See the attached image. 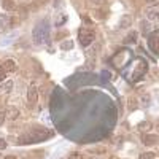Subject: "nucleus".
<instances>
[{"mask_svg": "<svg viewBox=\"0 0 159 159\" xmlns=\"http://www.w3.org/2000/svg\"><path fill=\"white\" fill-rule=\"evenodd\" d=\"M49 35H51V27H49V21L45 19L40 24H37L34 30H32V38L35 45H43L49 43Z\"/></svg>", "mask_w": 159, "mask_h": 159, "instance_id": "1", "label": "nucleus"}, {"mask_svg": "<svg viewBox=\"0 0 159 159\" xmlns=\"http://www.w3.org/2000/svg\"><path fill=\"white\" fill-rule=\"evenodd\" d=\"M94 38H96L94 32L89 30V29L81 27V29L78 30V42L81 43V46H83V48H88L92 42H94Z\"/></svg>", "mask_w": 159, "mask_h": 159, "instance_id": "2", "label": "nucleus"}, {"mask_svg": "<svg viewBox=\"0 0 159 159\" xmlns=\"http://www.w3.org/2000/svg\"><path fill=\"white\" fill-rule=\"evenodd\" d=\"M16 18H11L8 15H0V34L7 32L10 27H13L15 24H18V21H15Z\"/></svg>", "mask_w": 159, "mask_h": 159, "instance_id": "3", "label": "nucleus"}, {"mask_svg": "<svg viewBox=\"0 0 159 159\" xmlns=\"http://www.w3.org/2000/svg\"><path fill=\"white\" fill-rule=\"evenodd\" d=\"M37 100H38V89L35 86H30L29 91H27V102L30 105H35Z\"/></svg>", "mask_w": 159, "mask_h": 159, "instance_id": "4", "label": "nucleus"}, {"mask_svg": "<svg viewBox=\"0 0 159 159\" xmlns=\"http://www.w3.org/2000/svg\"><path fill=\"white\" fill-rule=\"evenodd\" d=\"M157 140H159V137L156 134H143V137H142L143 145H147V147H151V145L157 143Z\"/></svg>", "mask_w": 159, "mask_h": 159, "instance_id": "5", "label": "nucleus"}, {"mask_svg": "<svg viewBox=\"0 0 159 159\" xmlns=\"http://www.w3.org/2000/svg\"><path fill=\"white\" fill-rule=\"evenodd\" d=\"M11 89H13V81L11 80H7V81L0 83V96L8 94V92H11Z\"/></svg>", "mask_w": 159, "mask_h": 159, "instance_id": "6", "label": "nucleus"}, {"mask_svg": "<svg viewBox=\"0 0 159 159\" xmlns=\"http://www.w3.org/2000/svg\"><path fill=\"white\" fill-rule=\"evenodd\" d=\"M150 48L153 51L159 52V32H156V34H153L150 37Z\"/></svg>", "mask_w": 159, "mask_h": 159, "instance_id": "7", "label": "nucleus"}, {"mask_svg": "<svg viewBox=\"0 0 159 159\" xmlns=\"http://www.w3.org/2000/svg\"><path fill=\"white\" fill-rule=\"evenodd\" d=\"M130 24H132V18L129 15H124L121 18V21H119V27H121V29H127Z\"/></svg>", "mask_w": 159, "mask_h": 159, "instance_id": "8", "label": "nucleus"}, {"mask_svg": "<svg viewBox=\"0 0 159 159\" xmlns=\"http://www.w3.org/2000/svg\"><path fill=\"white\" fill-rule=\"evenodd\" d=\"M2 67L5 69V72H15V70L18 69V65H16L15 62H13V61H5Z\"/></svg>", "mask_w": 159, "mask_h": 159, "instance_id": "9", "label": "nucleus"}, {"mask_svg": "<svg viewBox=\"0 0 159 159\" xmlns=\"http://www.w3.org/2000/svg\"><path fill=\"white\" fill-rule=\"evenodd\" d=\"M139 129L143 132V134H148V130L151 129V123H148V121H145V123H142V124H139Z\"/></svg>", "mask_w": 159, "mask_h": 159, "instance_id": "10", "label": "nucleus"}, {"mask_svg": "<svg viewBox=\"0 0 159 159\" xmlns=\"http://www.w3.org/2000/svg\"><path fill=\"white\" fill-rule=\"evenodd\" d=\"M2 5H3V8H5L7 11H11V10H15V3H13L11 0H3V2H2Z\"/></svg>", "mask_w": 159, "mask_h": 159, "instance_id": "11", "label": "nucleus"}, {"mask_svg": "<svg viewBox=\"0 0 159 159\" xmlns=\"http://www.w3.org/2000/svg\"><path fill=\"white\" fill-rule=\"evenodd\" d=\"M72 48H73V42H72V40H67V42H62V43H61V49H64V51H65V49L69 51V49H72Z\"/></svg>", "mask_w": 159, "mask_h": 159, "instance_id": "12", "label": "nucleus"}, {"mask_svg": "<svg viewBox=\"0 0 159 159\" xmlns=\"http://www.w3.org/2000/svg\"><path fill=\"white\" fill-rule=\"evenodd\" d=\"M64 22H67V15H59V18H57V21H54V25H62Z\"/></svg>", "mask_w": 159, "mask_h": 159, "instance_id": "13", "label": "nucleus"}, {"mask_svg": "<svg viewBox=\"0 0 159 159\" xmlns=\"http://www.w3.org/2000/svg\"><path fill=\"white\" fill-rule=\"evenodd\" d=\"M139 159H154V153H151V151L142 153V154L139 156Z\"/></svg>", "mask_w": 159, "mask_h": 159, "instance_id": "14", "label": "nucleus"}, {"mask_svg": "<svg viewBox=\"0 0 159 159\" xmlns=\"http://www.w3.org/2000/svg\"><path fill=\"white\" fill-rule=\"evenodd\" d=\"M7 119V108H0V126L5 123Z\"/></svg>", "mask_w": 159, "mask_h": 159, "instance_id": "15", "label": "nucleus"}, {"mask_svg": "<svg viewBox=\"0 0 159 159\" xmlns=\"http://www.w3.org/2000/svg\"><path fill=\"white\" fill-rule=\"evenodd\" d=\"M135 108H137V100L129 99V110H135Z\"/></svg>", "mask_w": 159, "mask_h": 159, "instance_id": "16", "label": "nucleus"}, {"mask_svg": "<svg viewBox=\"0 0 159 159\" xmlns=\"http://www.w3.org/2000/svg\"><path fill=\"white\" fill-rule=\"evenodd\" d=\"M69 159H83V154L78 153V151H75V153H72V154L69 156Z\"/></svg>", "mask_w": 159, "mask_h": 159, "instance_id": "17", "label": "nucleus"}, {"mask_svg": "<svg viewBox=\"0 0 159 159\" xmlns=\"http://www.w3.org/2000/svg\"><path fill=\"white\" fill-rule=\"evenodd\" d=\"M5 76H7V72H5V69L3 67H0V83L5 80Z\"/></svg>", "mask_w": 159, "mask_h": 159, "instance_id": "18", "label": "nucleus"}, {"mask_svg": "<svg viewBox=\"0 0 159 159\" xmlns=\"http://www.w3.org/2000/svg\"><path fill=\"white\" fill-rule=\"evenodd\" d=\"M92 3H96V5H105L107 3V0H91Z\"/></svg>", "mask_w": 159, "mask_h": 159, "instance_id": "19", "label": "nucleus"}, {"mask_svg": "<svg viewBox=\"0 0 159 159\" xmlns=\"http://www.w3.org/2000/svg\"><path fill=\"white\" fill-rule=\"evenodd\" d=\"M7 148V142L3 139H0V150H5Z\"/></svg>", "mask_w": 159, "mask_h": 159, "instance_id": "20", "label": "nucleus"}, {"mask_svg": "<svg viewBox=\"0 0 159 159\" xmlns=\"http://www.w3.org/2000/svg\"><path fill=\"white\" fill-rule=\"evenodd\" d=\"M3 159H18V157H16V156H5Z\"/></svg>", "mask_w": 159, "mask_h": 159, "instance_id": "21", "label": "nucleus"}]
</instances>
